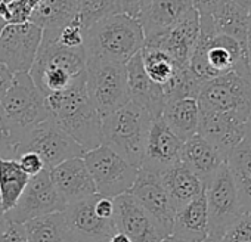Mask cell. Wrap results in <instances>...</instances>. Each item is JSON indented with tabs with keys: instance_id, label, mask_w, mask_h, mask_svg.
I'll return each instance as SVG.
<instances>
[{
	"instance_id": "1",
	"label": "cell",
	"mask_w": 251,
	"mask_h": 242,
	"mask_svg": "<svg viewBox=\"0 0 251 242\" xmlns=\"http://www.w3.org/2000/svg\"><path fill=\"white\" fill-rule=\"evenodd\" d=\"M45 97L55 124L70 135L86 152L102 145V117L87 96L86 71L67 89Z\"/></svg>"
},
{
	"instance_id": "2",
	"label": "cell",
	"mask_w": 251,
	"mask_h": 242,
	"mask_svg": "<svg viewBox=\"0 0 251 242\" xmlns=\"http://www.w3.org/2000/svg\"><path fill=\"white\" fill-rule=\"evenodd\" d=\"M144 46L145 36L139 21L124 12L102 18L84 31L86 59L127 64Z\"/></svg>"
},
{
	"instance_id": "3",
	"label": "cell",
	"mask_w": 251,
	"mask_h": 242,
	"mask_svg": "<svg viewBox=\"0 0 251 242\" xmlns=\"http://www.w3.org/2000/svg\"><path fill=\"white\" fill-rule=\"evenodd\" d=\"M247 62L245 46L235 39L217 34L210 15H200V34L189 68L202 81L225 75Z\"/></svg>"
},
{
	"instance_id": "4",
	"label": "cell",
	"mask_w": 251,
	"mask_h": 242,
	"mask_svg": "<svg viewBox=\"0 0 251 242\" xmlns=\"http://www.w3.org/2000/svg\"><path fill=\"white\" fill-rule=\"evenodd\" d=\"M151 121V115L130 100L102 118V145L133 167L141 169Z\"/></svg>"
},
{
	"instance_id": "5",
	"label": "cell",
	"mask_w": 251,
	"mask_h": 242,
	"mask_svg": "<svg viewBox=\"0 0 251 242\" xmlns=\"http://www.w3.org/2000/svg\"><path fill=\"white\" fill-rule=\"evenodd\" d=\"M86 71L83 48H65L55 40L43 39L30 70V75L45 96L67 89Z\"/></svg>"
},
{
	"instance_id": "6",
	"label": "cell",
	"mask_w": 251,
	"mask_h": 242,
	"mask_svg": "<svg viewBox=\"0 0 251 242\" xmlns=\"http://www.w3.org/2000/svg\"><path fill=\"white\" fill-rule=\"evenodd\" d=\"M200 111L236 117L247 121L251 112V74L248 68L233 70L205 81L197 96Z\"/></svg>"
},
{
	"instance_id": "7",
	"label": "cell",
	"mask_w": 251,
	"mask_h": 242,
	"mask_svg": "<svg viewBox=\"0 0 251 242\" xmlns=\"http://www.w3.org/2000/svg\"><path fill=\"white\" fill-rule=\"evenodd\" d=\"M87 96L103 118L130 102L126 64L86 59Z\"/></svg>"
},
{
	"instance_id": "8",
	"label": "cell",
	"mask_w": 251,
	"mask_h": 242,
	"mask_svg": "<svg viewBox=\"0 0 251 242\" xmlns=\"http://www.w3.org/2000/svg\"><path fill=\"white\" fill-rule=\"evenodd\" d=\"M9 123L24 136L48 118L46 97L36 86L30 73H17L14 83L0 103Z\"/></svg>"
},
{
	"instance_id": "9",
	"label": "cell",
	"mask_w": 251,
	"mask_h": 242,
	"mask_svg": "<svg viewBox=\"0 0 251 242\" xmlns=\"http://www.w3.org/2000/svg\"><path fill=\"white\" fill-rule=\"evenodd\" d=\"M83 160L95 183L96 194L112 199L129 194L139 170L105 145L87 151Z\"/></svg>"
},
{
	"instance_id": "10",
	"label": "cell",
	"mask_w": 251,
	"mask_h": 242,
	"mask_svg": "<svg viewBox=\"0 0 251 242\" xmlns=\"http://www.w3.org/2000/svg\"><path fill=\"white\" fill-rule=\"evenodd\" d=\"M24 152L37 154L48 171L64 161L84 157L86 154V151L70 135L55 124L52 118H48L23 136L18 157Z\"/></svg>"
},
{
	"instance_id": "11",
	"label": "cell",
	"mask_w": 251,
	"mask_h": 242,
	"mask_svg": "<svg viewBox=\"0 0 251 242\" xmlns=\"http://www.w3.org/2000/svg\"><path fill=\"white\" fill-rule=\"evenodd\" d=\"M204 192L208 210L210 236L219 239L225 230L244 214L226 161L207 182Z\"/></svg>"
},
{
	"instance_id": "12",
	"label": "cell",
	"mask_w": 251,
	"mask_h": 242,
	"mask_svg": "<svg viewBox=\"0 0 251 242\" xmlns=\"http://www.w3.org/2000/svg\"><path fill=\"white\" fill-rule=\"evenodd\" d=\"M65 208V199L52 183L49 171L43 170L42 173L30 179L18 202L5 214V218L12 223L25 224L27 221L43 216L62 213Z\"/></svg>"
},
{
	"instance_id": "13",
	"label": "cell",
	"mask_w": 251,
	"mask_h": 242,
	"mask_svg": "<svg viewBox=\"0 0 251 242\" xmlns=\"http://www.w3.org/2000/svg\"><path fill=\"white\" fill-rule=\"evenodd\" d=\"M43 30L33 23L6 24L0 31V62L12 73H30L40 43Z\"/></svg>"
},
{
	"instance_id": "14",
	"label": "cell",
	"mask_w": 251,
	"mask_h": 242,
	"mask_svg": "<svg viewBox=\"0 0 251 242\" xmlns=\"http://www.w3.org/2000/svg\"><path fill=\"white\" fill-rule=\"evenodd\" d=\"M129 194L148 213L166 236L172 235L176 207L173 205L160 174L139 169Z\"/></svg>"
},
{
	"instance_id": "15",
	"label": "cell",
	"mask_w": 251,
	"mask_h": 242,
	"mask_svg": "<svg viewBox=\"0 0 251 242\" xmlns=\"http://www.w3.org/2000/svg\"><path fill=\"white\" fill-rule=\"evenodd\" d=\"M200 34V15L191 9L172 27L145 40L144 48H154L167 53L176 64L189 65Z\"/></svg>"
},
{
	"instance_id": "16",
	"label": "cell",
	"mask_w": 251,
	"mask_h": 242,
	"mask_svg": "<svg viewBox=\"0 0 251 242\" xmlns=\"http://www.w3.org/2000/svg\"><path fill=\"white\" fill-rule=\"evenodd\" d=\"M95 196L68 204L62 211L74 242H108L117 233L114 218L106 220L95 211Z\"/></svg>"
},
{
	"instance_id": "17",
	"label": "cell",
	"mask_w": 251,
	"mask_h": 242,
	"mask_svg": "<svg viewBox=\"0 0 251 242\" xmlns=\"http://www.w3.org/2000/svg\"><path fill=\"white\" fill-rule=\"evenodd\" d=\"M114 223L117 232L124 233L132 242H161L166 238L130 194L114 198Z\"/></svg>"
},
{
	"instance_id": "18",
	"label": "cell",
	"mask_w": 251,
	"mask_h": 242,
	"mask_svg": "<svg viewBox=\"0 0 251 242\" xmlns=\"http://www.w3.org/2000/svg\"><path fill=\"white\" fill-rule=\"evenodd\" d=\"M182 146L183 141L169 129L164 120L161 117L154 118L148 130L141 169L161 174L164 170L180 161Z\"/></svg>"
},
{
	"instance_id": "19",
	"label": "cell",
	"mask_w": 251,
	"mask_h": 242,
	"mask_svg": "<svg viewBox=\"0 0 251 242\" xmlns=\"http://www.w3.org/2000/svg\"><path fill=\"white\" fill-rule=\"evenodd\" d=\"M198 135L227 158L229 154L244 141L245 121L226 114L200 111Z\"/></svg>"
},
{
	"instance_id": "20",
	"label": "cell",
	"mask_w": 251,
	"mask_h": 242,
	"mask_svg": "<svg viewBox=\"0 0 251 242\" xmlns=\"http://www.w3.org/2000/svg\"><path fill=\"white\" fill-rule=\"evenodd\" d=\"M49 176L61 196L65 199L67 205L96 194L95 183L83 157L61 163L49 170Z\"/></svg>"
},
{
	"instance_id": "21",
	"label": "cell",
	"mask_w": 251,
	"mask_h": 242,
	"mask_svg": "<svg viewBox=\"0 0 251 242\" xmlns=\"http://www.w3.org/2000/svg\"><path fill=\"white\" fill-rule=\"evenodd\" d=\"M126 71H127L130 100L142 106L152 120L161 117L166 105V93L161 86L151 81L147 75L141 53L135 55L126 64Z\"/></svg>"
},
{
	"instance_id": "22",
	"label": "cell",
	"mask_w": 251,
	"mask_h": 242,
	"mask_svg": "<svg viewBox=\"0 0 251 242\" xmlns=\"http://www.w3.org/2000/svg\"><path fill=\"white\" fill-rule=\"evenodd\" d=\"M191 9L192 0H148L138 17L145 40L172 27Z\"/></svg>"
},
{
	"instance_id": "23",
	"label": "cell",
	"mask_w": 251,
	"mask_h": 242,
	"mask_svg": "<svg viewBox=\"0 0 251 242\" xmlns=\"http://www.w3.org/2000/svg\"><path fill=\"white\" fill-rule=\"evenodd\" d=\"M172 235L188 242H204L210 236L205 192L176 210Z\"/></svg>"
},
{
	"instance_id": "24",
	"label": "cell",
	"mask_w": 251,
	"mask_h": 242,
	"mask_svg": "<svg viewBox=\"0 0 251 242\" xmlns=\"http://www.w3.org/2000/svg\"><path fill=\"white\" fill-rule=\"evenodd\" d=\"M225 161L226 158L198 133L183 142L180 163L197 174L204 186Z\"/></svg>"
},
{
	"instance_id": "25",
	"label": "cell",
	"mask_w": 251,
	"mask_h": 242,
	"mask_svg": "<svg viewBox=\"0 0 251 242\" xmlns=\"http://www.w3.org/2000/svg\"><path fill=\"white\" fill-rule=\"evenodd\" d=\"M169 129L183 142L198 133L200 106L195 97L167 100L161 114Z\"/></svg>"
},
{
	"instance_id": "26",
	"label": "cell",
	"mask_w": 251,
	"mask_h": 242,
	"mask_svg": "<svg viewBox=\"0 0 251 242\" xmlns=\"http://www.w3.org/2000/svg\"><path fill=\"white\" fill-rule=\"evenodd\" d=\"M160 177L176 210L197 198L204 191V183L200 177L180 161L164 170Z\"/></svg>"
},
{
	"instance_id": "27",
	"label": "cell",
	"mask_w": 251,
	"mask_h": 242,
	"mask_svg": "<svg viewBox=\"0 0 251 242\" xmlns=\"http://www.w3.org/2000/svg\"><path fill=\"white\" fill-rule=\"evenodd\" d=\"M217 34H225L245 46L250 14L239 8L233 0H219L208 14Z\"/></svg>"
},
{
	"instance_id": "28",
	"label": "cell",
	"mask_w": 251,
	"mask_h": 242,
	"mask_svg": "<svg viewBox=\"0 0 251 242\" xmlns=\"http://www.w3.org/2000/svg\"><path fill=\"white\" fill-rule=\"evenodd\" d=\"M78 15V0H42L33 11L30 23L48 34H56Z\"/></svg>"
},
{
	"instance_id": "29",
	"label": "cell",
	"mask_w": 251,
	"mask_h": 242,
	"mask_svg": "<svg viewBox=\"0 0 251 242\" xmlns=\"http://www.w3.org/2000/svg\"><path fill=\"white\" fill-rule=\"evenodd\" d=\"M244 213H251V148L241 142L226 158Z\"/></svg>"
},
{
	"instance_id": "30",
	"label": "cell",
	"mask_w": 251,
	"mask_h": 242,
	"mask_svg": "<svg viewBox=\"0 0 251 242\" xmlns=\"http://www.w3.org/2000/svg\"><path fill=\"white\" fill-rule=\"evenodd\" d=\"M30 182L28 174L20 167L17 158L2 160L0 158V202L3 213L15 207L20 196Z\"/></svg>"
},
{
	"instance_id": "31",
	"label": "cell",
	"mask_w": 251,
	"mask_h": 242,
	"mask_svg": "<svg viewBox=\"0 0 251 242\" xmlns=\"http://www.w3.org/2000/svg\"><path fill=\"white\" fill-rule=\"evenodd\" d=\"M30 242H74L64 213H55L27 221L24 224Z\"/></svg>"
},
{
	"instance_id": "32",
	"label": "cell",
	"mask_w": 251,
	"mask_h": 242,
	"mask_svg": "<svg viewBox=\"0 0 251 242\" xmlns=\"http://www.w3.org/2000/svg\"><path fill=\"white\" fill-rule=\"evenodd\" d=\"M141 55H142V65H144L147 75L150 77L151 81L161 86L163 90L175 78L179 67H183V65L176 64L163 50H158L154 48H144Z\"/></svg>"
},
{
	"instance_id": "33",
	"label": "cell",
	"mask_w": 251,
	"mask_h": 242,
	"mask_svg": "<svg viewBox=\"0 0 251 242\" xmlns=\"http://www.w3.org/2000/svg\"><path fill=\"white\" fill-rule=\"evenodd\" d=\"M121 12L123 0H78V15L84 24V28L102 18Z\"/></svg>"
},
{
	"instance_id": "34",
	"label": "cell",
	"mask_w": 251,
	"mask_h": 242,
	"mask_svg": "<svg viewBox=\"0 0 251 242\" xmlns=\"http://www.w3.org/2000/svg\"><path fill=\"white\" fill-rule=\"evenodd\" d=\"M23 135L9 123L2 106H0V158L14 160L18 158V148Z\"/></svg>"
},
{
	"instance_id": "35",
	"label": "cell",
	"mask_w": 251,
	"mask_h": 242,
	"mask_svg": "<svg viewBox=\"0 0 251 242\" xmlns=\"http://www.w3.org/2000/svg\"><path fill=\"white\" fill-rule=\"evenodd\" d=\"M84 24L80 18V15H77L73 21H70L68 24H65L56 34H48L43 33V39H49V40H55L59 45L65 46V48H83L84 43Z\"/></svg>"
},
{
	"instance_id": "36",
	"label": "cell",
	"mask_w": 251,
	"mask_h": 242,
	"mask_svg": "<svg viewBox=\"0 0 251 242\" xmlns=\"http://www.w3.org/2000/svg\"><path fill=\"white\" fill-rule=\"evenodd\" d=\"M220 242H251V213H244L219 238Z\"/></svg>"
},
{
	"instance_id": "37",
	"label": "cell",
	"mask_w": 251,
	"mask_h": 242,
	"mask_svg": "<svg viewBox=\"0 0 251 242\" xmlns=\"http://www.w3.org/2000/svg\"><path fill=\"white\" fill-rule=\"evenodd\" d=\"M0 242H30L24 224L12 223L5 218L0 226Z\"/></svg>"
},
{
	"instance_id": "38",
	"label": "cell",
	"mask_w": 251,
	"mask_h": 242,
	"mask_svg": "<svg viewBox=\"0 0 251 242\" xmlns=\"http://www.w3.org/2000/svg\"><path fill=\"white\" fill-rule=\"evenodd\" d=\"M17 161H18L20 167L28 174L30 179L34 177V176H37V174L42 173L43 170H46V169H45V164H43V161H42V158H40L37 154H34V152H24V154H21V155L17 158Z\"/></svg>"
},
{
	"instance_id": "39",
	"label": "cell",
	"mask_w": 251,
	"mask_h": 242,
	"mask_svg": "<svg viewBox=\"0 0 251 242\" xmlns=\"http://www.w3.org/2000/svg\"><path fill=\"white\" fill-rule=\"evenodd\" d=\"M95 211L102 218H106V220L114 218V199L96 194V196H95Z\"/></svg>"
},
{
	"instance_id": "40",
	"label": "cell",
	"mask_w": 251,
	"mask_h": 242,
	"mask_svg": "<svg viewBox=\"0 0 251 242\" xmlns=\"http://www.w3.org/2000/svg\"><path fill=\"white\" fill-rule=\"evenodd\" d=\"M14 77H15V73H12L5 64L0 62V103H2L6 93L9 92L14 83Z\"/></svg>"
},
{
	"instance_id": "41",
	"label": "cell",
	"mask_w": 251,
	"mask_h": 242,
	"mask_svg": "<svg viewBox=\"0 0 251 242\" xmlns=\"http://www.w3.org/2000/svg\"><path fill=\"white\" fill-rule=\"evenodd\" d=\"M148 0H123V12L138 20L141 11L145 8Z\"/></svg>"
},
{
	"instance_id": "42",
	"label": "cell",
	"mask_w": 251,
	"mask_h": 242,
	"mask_svg": "<svg viewBox=\"0 0 251 242\" xmlns=\"http://www.w3.org/2000/svg\"><path fill=\"white\" fill-rule=\"evenodd\" d=\"M217 2L219 0H192V6L198 15H208Z\"/></svg>"
},
{
	"instance_id": "43",
	"label": "cell",
	"mask_w": 251,
	"mask_h": 242,
	"mask_svg": "<svg viewBox=\"0 0 251 242\" xmlns=\"http://www.w3.org/2000/svg\"><path fill=\"white\" fill-rule=\"evenodd\" d=\"M245 52H247V62L251 74V15H250V23H248V33H247V42H245Z\"/></svg>"
},
{
	"instance_id": "44",
	"label": "cell",
	"mask_w": 251,
	"mask_h": 242,
	"mask_svg": "<svg viewBox=\"0 0 251 242\" xmlns=\"http://www.w3.org/2000/svg\"><path fill=\"white\" fill-rule=\"evenodd\" d=\"M244 144H247L250 148H251V112L245 121V135H244Z\"/></svg>"
},
{
	"instance_id": "45",
	"label": "cell",
	"mask_w": 251,
	"mask_h": 242,
	"mask_svg": "<svg viewBox=\"0 0 251 242\" xmlns=\"http://www.w3.org/2000/svg\"><path fill=\"white\" fill-rule=\"evenodd\" d=\"M108 242H132L127 236H126L124 233H121V232H117V233H114L111 238H109V241Z\"/></svg>"
},
{
	"instance_id": "46",
	"label": "cell",
	"mask_w": 251,
	"mask_h": 242,
	"mask_svg": "<svg viewBox=\"0 0 251 242\" xmlns=\"http://www.w3.org/2000/svg\"><path fill=\"white\" fill-rule=\"evenodd\" d=\"M233 2H235L239 8H242L247 14L251 15V0H233Z\"/></svg>"
},
{
	"instance_id": "47",
	"label": "cell",
	"mask_w": 251,
	"mask_h": 242,
	"mask_svg": "<svg viewBox=\"0 0 251 242\" xmlns=\"http://www.w3.org/2000/svg\"><path fill=\"white\" fill-rule=\"evenodd\" d=\"M161 242H188V241H183V239H180V238H177V236H175V235H169V236H166Z\"/></svg>"
},
{
	"instance_id": "48",
	"label": "cell",
	"mask_w": 251,
	"mask_h": 242,
	"mask_svg": "<svg viewBox=\"0 0 251 242\" xmlns=\"http://www.w3.org/2000/svg\"><path fill=\"white\" fill-rule=\"evenodd\" d=\"M5 221V213H3V208H2V202H0V226Z\"/></svg>"
},
{
	"instance_id": "49",
	"label": "cell",
	"mask_w": 251,
	"mask_h": 242,
	"mask_svg": "<svg viewBox=\"0 0 251 242\" xmlns=\"http://www.w3.org/2000/svg\"><path fill=\"white\" fill-rule=\"evenodd\" d=\"M204 242H220V241H219L217 238H211V236H208Z\"/></svg>"
},
{
	"instance_id": "50",
	"label": "cell",
	"mask_w": 251,
	"mask_h": 242,
	"mask_svg": "<svg viewBox=\"0 0 251 242\" xmlns=\"http://www.w3.org/2000/svg\"><path fill=\"white\" fill-rule=\"evenodd\" d=\"M5 25H6V23H5L2 18H0V31H2V30L5 28Z\"/></svg>"
}]
</instances>
